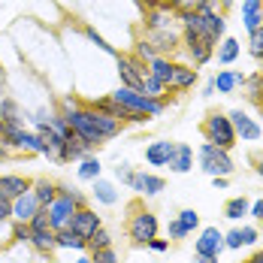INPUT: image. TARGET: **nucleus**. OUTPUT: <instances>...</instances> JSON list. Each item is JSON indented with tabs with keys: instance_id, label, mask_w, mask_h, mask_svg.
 Listing matches in <instances>:
<instances>
[{
	"instance_id": "1",
	"label": "nucleus",
	"mask_w": 263,
	"mask_h": 263,
	"mask_svg": "<svg viewBox=\"0 0 263 263\" xmlns=\"http://www.w3.org/2000/svg\"><path fill=\"white\" fill-rule=\"evenodd\" d=\"M61 118L67 121V127L82 136L91 148H97L100 142L106 139H112V136H118L121 133V121H115V118H109L103 112H94L91 106H76V109H64L61 112Z\"/></svg>"
},
{
	"instance_id": "2",
	"label": "nucleus",
	"mask_w": 263,
	"mask_h": 263,
	"mask_svg": "<svg viewBox=\"0 0 263 263\" xmlns=\"http://www.w3.org/2000/svg\"><path fill=\"white\" fill-rule=\"evenodd\" d=\"M109 97L118 106H124V109H130V112H139V115H145V118L160 115L163 106H166V97L155 100V97H148V94H142V91H133V88H124V85H121L115 94H109Z\"/></svg>"
},
{
	"instance_id": "3",
	"label": "nucleus",
	"mask_w": 263,
	"mask_h": 263,
	"mask_svg": "<svg viewBox=\"0 0 263 263\" xmlns=\"http://www.w3.org/2000/svg\"><path fill=\"white\" fill-rule=\"evenodd\" d=\"M203 133H206V142L224 148V152H230V148L236 145V130H233L230 118L221 115V112H212L209 118L203 121Z\"/></svg>"
},
{
	"instance_id": "4",
	"label": "nucleus",
	"mask_w": 263,
	"mask_h": 263,
	"mask_svg": "<svg viewBox=\"0 0 263 263\" xmlns=\"http://www.w3.org/2000/svg\"><path fill=\"white\" fill-rule=\"evenodd\" d=\"M200 166L212 179L215 176H230L233 173V158H230V152H224V148H218L212 142H203L200 145Z\"/></svg>"
},
{
	"instance_id": "5",
	"label": "nucleus",
	"mask_w": 263,
	"mask_h": 263,
	"mask_svg": "<svg viewBox=\"0 0 263 263\" xmlns=\"http://www.w3.org/2000/svg\"><path fill=\"white\" fill-rule=\"evenodd\" d=\"M76 200L70 197V187H58V197H54V203L49 206V221H52V230L58 233V230H67L70 227V218L76 215Z\"/></svg>"
},
{
	"instance_id": "6",
	"label": "nucleus",
	"mask_w": 263,
	"mask_h": 263,
	"mask_svg": "<svg viewBox=\"0 0 263 263\" xmlns=\"http://www.w3.org/2000/svg\"><path fill=\"white\" fill-rule=\"evenodd\" d=\"M118 76H121L124 88L142 91V79L148 76V64L139 61L136 54H118Z\"/></svg>"
},
{
	"instance_id": "7",
	"label": "nucleus",
	"mask_w": 263,
	"mask_h": 263,
	"mask_svg": "<svg viewBox=\"0 0 263 263\" xmlns=\"http://www.w3.org/2000/svg\"><path fill=\"white\" fill-rule=\"evenodd\" d=\"M127 236H130L133 245H148L152 239H158V218L152 212H136L127 224Z\"/></svg>"
},
{
	"instance_id": "8",
	"label": "nucleus",
	"mask_w": 263,
	"mask_h": 263,
	"mask_svg": "<svg viewBox=\"0 0 263 263\" xmlns=\"http://www.w3.org/2000/svg\"><path fill=\"white\" fill-rule=\"evenodd\" d=\"M100 227H103V224H100V215H97L94 209H88V206L76 209V215L70 218V230H73L76 236H82L85 242L94 236V233H97Z\"/></svg>"
},
{
	"instance_id": "9",
	"label": "nucleus",
	"mask_w": 263,
	"mask_h": 263,
	"mask_svg": "<svg viewBox=\"0 0 263 263\" xmlns=\"http://www.w3.org/2000/svg\"><path fill=\"white\" fill-rule=\"evenodd\" d=\"M194 251H197V257H218L224 251V233L218 227H206L200 233V239H197Z\"/></svg>"
},
{
	"instance_id": "10",
	"label": "nucleus",
	"mask_w": 263,
	"mask_h": 263,
	"mask_svg": "<svg viewBox=\"0 0 263 263\" xmlns=\"http://www.w3.org/2000/svg\"><path fill=\"white\" fill-rule=\"evenodd\" d=\"M230 124H233V130H236V139L242 136V142H254V139H260V124L254 121V118H248L242 109H233L230 115Z\"/></svg>"
},
{
	"instance_id": "11",
	"label": "nucleus",
	"mask_w": 263,
	"mask_h": 263,
	"mask_svg": "<svg viewBox=\"0 0 263 263\" xmlns=\"http://www.w3.org/2000/svg\"><path fill=\"white\" fill-rule=\"evenodd\" d=\"M40 209H43V206L36 203L33 191H27V194H22V197L12 200V218H15L18 224H30V218H33Z\"/></svg>"
},
{
	"instance_id": "12",
	"label": "nucleus",
	"mask_w": 263,
	"mask_h": 263,
	"mask_svg": "<svg viewBox=\"0 0 263 263\" xmlns=\"http://www.w3.org/2000/svg\"><path fill=\"white\" fill-rule=\"evenodd\" d=\"M136 194H145V197H155L163 191V179L160 176H152V173H130V179H127Z\"/></svg>"
},
{
	"instance_id": "13",
	"label": "nucleus",
	"mask_w": 263,
	"mask_h": 263,
	"mask_svg": "<svg viewBox=\"0 0 263 263\" xmlns=\"http://www.w3.org/2000/svg\"><path fill=\"white\" fill-rule=\"evenodd\" d=\"M148 70H152V76L163 85V88H170L173 91V79H176V70H179V64H173L170 58H163L158 54L155 61H148Z\"/></svg>"
},
{
	"instance_id": "14",
	"label": "nucleus",
	"mask_w": 263,
	"mask_h": 263,
	"mask_svg": "<svg viewBox=\"0 0 263 263\" xmlns=\"http://www.w3.org/2000/svg\"><path fill=\"white\" fill-rule=\"evenodd\" d=\"M30 184L25 176H0V197H6L9 203L15 200V197H22V194H27L30 191Z\"/></svg>"
},
{
	"instance_id": "15",
	"label": "nucleus",
	"mask_w": 263,
	"mask_h": 263,
	"mask_svg": "<svg viewBox=\"0 0 263 263\" xmlns=\"http://www.w3.org/2000/svg\"><path fill=\"white\" fill-rule=\"evenodd\" d=\"M184 52L191 54V61H194L197 67H203L212 54H215V49H212L209 43H203L200 36H187V33H184Z\"/></svg>"
},
{
	"instance_id": "16",
	"label": "nucleus",
	"mask_w": 263,
	"mask_h": 263,
	"mask_svg": "<svg viewBox=\"0 0 263 263\" xmlns=\"http://www.w3.org/2000/svg\"><path fill=\"white\" fill-rule=\"evenodd\" d=\"M242 22H245L248 33H254L263 25V0H245L242 3Z\"/></svg>"
},
{
	"instance_id": "17",
	"label": "nucleus",
	"mask_w": 263,
	"mask_h": 263,
	"mask_svg": "<svg viewBox=\"0 0 263 263\" xmlns=\"http://www.w3.org/2000/svg\"><path fill=\"white\" fill-rule=\"evenodd\" d=\"M245 79H248V76H242V73L221 70V73L212 79V85H215V91H221V94H233L236 88H242V85H245Z\"/></svg>"
},
{
	"instance_id": "18",
	"label": "nucleus",
	"mask_w": 263,
	"mask_h": 263,
	"mask_svg": "<svg viewBox=\"0 0 263 263\" xmlns=\"http://www.w3.org/2000/svg\"><path fill=\"white\" fill-rule=\"evenodd\" d=\"M173 152H176V142H152L145 148V160L152 166H166L170 158H173Z\"/></svg>"
},
{
	"instance_id": "19",
	"label": "nucleus",
	"mask_w": 263,
	"mask_h": 263,
	"mask_svg": "<svg viewBox=\"0 0 263 263\" xmlns=\"http://www.w3.org/2000/svg\"><path fill=\"white\" fill-rule=\"evenodd\" d=\"M173 173H187L191 166H194V152H191V145H184V142H176V152H173V158L166 163Z\"/></svg>"
},
{
	"instance_id": "20",
	"label": "nucleus",
	"mask_w": 263,
	"mask_h": 263,
	"mask_svg": "<svg viewBox=\"0 0 263 263\" xmlns=\"http://www.w3.org/2000/svg\"><path fill=\"white\" fill-rule=\"evenodd\" d=\"M148 43H152V49L155 52H176L179 49V36L166 27V30H152L148 33Z\"/></svg>"
},
{
	"instance_id": "21",
	"label": "nucleus",
	"mask_w": 263,
	"mask_h": 263,
	"mask_svg": "<svg viewBox=\"0 0 263 263\" xmlns=\"http://www.w3.org/2000/svg\"><path fill=\"white\" fill-rule=\"evenodd\" d=\"M30 191H33V197H36V203L43 209H49L54 203V197H58V184L49 182V179H36V182L30 184Z\"/></svg>"
},
{
	"instance_id": "22",
	"label": "nucleus",
	"mask_w": 263,
	"mask_h": 263,
	"mask_svg": "<svg viewBox=\"0 0 263 263\" xmlns=\"http://www.w3.org/2000/svg\"><path fill=\"white\" fill-rule=\"evenodd\" d=\"M30 245L40 251V254H49L58 248V239H54V230H30Z\"/></svg>"
},
{
	"instance_id": "23",
	"label": "nucleus",
	"mask_w": 263,
	"mask_h": 263,
	"mask_svg": "<svg viewBox=\"0 0 263 263\" xmlns=\"http://www.w3.org/2000/svg\"><path fill=\"white\" fill-rule=\"evenodd\" d=\"M170 9H163L158 3V9H152V12H145V30L152 33V30H166L170 27V15H166Z\"/></svg>"
},
{
	"instance_id": "24",
	"label": "nucleus",
	"mask_w": 263,
	"mask_h": 263,
	"mask_svg": "<svg viewBox=\"0 0 263 263\" xmlns=\"http://www.w3.org/2000/svg\"><path fill=\"white\" fill-rule=\"evenodd\" d=\"M236 58H239V40L224 36V40L218 43V64H233Z\"/></svg>"
},
{
	"instance_id": "25",
	"label": "nucleus",
	"mask_w": 263,
	"mask_h": 263,
	"mask_svg": "<svg viewBox=\"0 0 263 263\" xmlns=\"http://www.w3.org/2000/svg\"><path fill=\"white\" fill-rule=\"evenodd\" d=\"M54 239H58V248H73V251H85V248H88V242L82 236H76L70 227H67V230H58Z\"/></svg>"
},
{
	"instance_id": "26",
	"label": "nucleus",
	"mask_w": 263,
	"mask_h": 263,
	"mask_svg": "<svg viewBox=\"0 0 263 263\" xmlns=\"http://www.w3.org/2000/svg\"><path fill=\"white\" fill-rule=\"evenodd\" d=\"M194 82H197V70H194V67H184V64H179L176 79H173V91H187V88H194Z\"/></svg>"
},
{
	"instance_id": "27",
	"label": "nucleus",
	"mask_w": 263,
	"mask_h": 263,
	"mask_svg": "<svg viewBox=\"0 0 263 263\" xmlns=\"http://www.w3.org/2000/svg\"><path fill=\"white\" fill-rule=\"evenodd\" d=\"M251 209V203L245 200V197H233V200H227V206H224V215L230 218V221H239L242 215H248Z\"/></svg>"
},
{
	"instance_id": "28",
	"label": "nucleus",
	"mask_w": 263,
	"mask_h": 263,
	"mask_svg": "<svg viewBox=\"0 0 263 263\" xmlns=\"http://www.w3.org/2000/svg\"><path fill=\"white\" fill-rule=\"evenodd\" d=\"M94 197H97L100 203H106V206H112V203L118 200L115 187H112L109 182H103V179H94Z\"/></svg>"
},
{
	"instance_id": "29",
	"label": "nucleus",
	"mask_w": 263,
	"mask_h": 263,
	"mask_svg": "<svg viewBox=\"0 0 263 263\" xmlns=\"http://www.w3.org/2000/svg\"><path fill=\"white\" fill-rule=\"evenodd\" d=\"M100 160L97 158H85L79 166V179H88V182H94V179H100Z\"/></svg>"
},
{
	"instance_id": "30",
	"label": "nucleus",
	"mask_w": 263,
	"mask_h": 263,
	"mask_svg": "<svg viewBox=\"0 0 263 263\" xmlns=\"http://www.w3.org/2000/svg\"><path fill=\"white\" fill-rule=\"evenodd\" d=\"M142 94H148V97H155V100L166 97V88H163V85L155 79V76H152V70H148V76L142 79Z\"/></svg>"
},
{
	"instance_id": "31",
	"label": "nucleus",
	"mask_w": 263,
	"mask_h": 263,
	"mask_svg": "<svg viewBox=\"0 0 263 263\" xmlns=\"http://www.w3.org/2000/svg\"><path fill=\"white\" fill-rule=\"evenodd\" d=\"M245 85H248V97L260 106L263 103V73H257V76H248V79H245Z\"/></svg>"
},
{
	"instance_id": "32",
	"label": "nucleus",
	"mask_w": 263,
	"mask_h": 263,
	"mask_svg": "<svg viewBox=\"0 0 263 263\" xmlns=\"http://www.w3.org/2000/svg\"><path fill=\"white\" fill-rule=\"evenodd\" d=\"M88 248H91V251H100V248H112V236H109L103 227H100V230H97L94 236L88 239Z\"/></svg>"
},
{
	"instance_id": "33",
	"label": "nucleus",
	"mask_w": 263,
	"mask_h": 263,
	"mask_svg": "<svg viewBox=\"0 0 263 263\" xmlns=\"http://www.w3.org/2000/svg\"><path fill=\"white\" fill-rule=\"evenodd\" d=\"M248 36H251V40H248V52L254 54L257 61H263V30L257 27V30H254V33H248Z\"/></svg>"
},
{
	"instance_id": "34",
	"label": "nucleus",
	"mask_w": 263,
	"mask_h": 263,
	"mask_svg": "<svg viewBox=\"0 0 263 263\" xmlns=\"http://www.w3.org/2000/svg\"><path fill=\"white\" fill-rule=\"evenodd\" d=\"M30 230H52V221H49V212L40 209L33 218H30V224H27Z\"/></svg>"
},
{
	"instance_id": "35",
	"label": "nucleus",
	"mask_w": 263,
	"mask_h": 263,
	"mask_svg": "<svg viewBox=\"0 0 263 263\" xmlns=\"http://www.w3.org/2000/svg\"><path fill=\"white\" fill-rule=\"evenodd\" d=\"M176 221H179V224H182L184 230L191 233V230H194V227L200 224V215H197L194 209H184V212H179V218H176Z\"/></svg>"
},
{
	"instance_id": "36",
	"label": "nucleus",
	"mask_w": 263,
	"mask_h": 263,
	"mask_svg": "<svg viewBox=\"0 0 263 263\" xmlns=\"http://www.w3.org/2000/svg\"><path fill=\"white\" fill-rule=\"evenodd\" d=\"M85 36H88V40H91V43H94V46H97V49H103V52L115 54V46H109V43H106L103 36H100V33H97V30H94V27H85Z\"/></svg>"
},
{
	"instance_id": "37",
	"label": "nucleus",
	"mask_w": 263,
	"mask_h": 263,
	"mask_svg": "<svg viewBox=\"0 0 263 263\" xmlns=\"http://www.w3.org/2000/svg\"><path fill=\"white\" fill-rule=\"evenodd\" d=\"M136 58L148 64V61H155V58H158V52L152 49V43H148V40H139V43H136Z\"/></svg>"
},
{
	"instance_id": "38",
	"label": "nucleus",
	"mask_w": 263,
	"mask_h": 263,
	"mask_svg": "<svg viewBox=\"0 0 263 263\" xmlns=\"http://www.w3.org/2000/svg\"><path fill=\"white\" fill-rule=\"evenodd\" d=\"M91 263H118L115 248H100V251H91Z\"/></svg>"
},
{
	"instance_id": "39",
	"label": "nucleus",
	"mask_w": 263,
	"mask_h": 263,
	"mask_svg": "<svg viewBox=\"0 0 263 263\" xmlns=\"http://www.w3.org/2000/svg\"><path fill=\"white\" fill-rule=\"evenodd\" d=\"M12 239H15V242H30V227L15 221V227H12Z\"/></svg>"
},
{
	"instance_id": "40",
	"label": "nucleus",
	"mask_w": 263,
	"mask_h": 263,
	"mask_svg": "<svg viewBox=\"0 0 263 263\" xmlns=\"http://www.w3.org/2000/svg\"><path fill=\"white\" fill-rule=\"evenodd\" d=\"M239 239H242V245H254L257 242V230L254 227H242L239 230Z\"/></svg>"
},
{
	"instance_id": "41",
	"label": "nucleus",
	"mask_w": 263,
	"mask_h": 263,
	"mask_svg": "<svg viewBox=\"0 0 263 263\" xmlns=\"http://www.w3.org/2000/svg\"><path fill=\"white\" fill-rule=\"evenodd\" d=\"M9 218H12V203H9L6 197H0V224L9 221Z\"/></svg>"
},
{
	"instance_id": "42",
	"label": "nucleus",
	"mask_w": 263,
	"mask_h": 263,
	"mask_svg": "<svg viewBox=\"0 0 263 263\" xmlns=\"http://www.w3.org/2000/svg\"><path fill=\"white\" fill-rule=\"evenodd\" d=\"M0 118H18V115H15V103H12V100H3V103H0Z\"/></svg>"
},
{
	"instance_id": "43",
	"label": "nucleus",
	"mask_w": 263,
	"mask_h": 263,
	"mask_svg": "<svg viewBox=\"0 0 263 263\" xmlns=\"http://www.w3.org/2000/svg\"><path fill=\"white\" fill-rule=\"evenodd\" d=\"M170 236H173V239H184V236H187V230H184L179 221H170Z\"/></svg>"
},
{
	"instance_id": "44",
	"label": "nucleus",
	"mask_w": 263,
	"mask_h": 263,
	"mask_svg": "<svg viewBox=\"0 0 263 263\" xmlns=\"http://www.w3.org/2000/svg\"><path fill=\"white\" fill-rule=\"evenodd\" d=\"M148 248H152V251H160V254H163V251L170 248V242H166V239H152V242H148Z\"/></svg>"
},
{
	"instance_id": "45",
	"label": "nucleus",
	"mask_w": 263,
	"mask_h": 263,
	"mask_svg": "<svg viewBox=\"0 0 263 263\" xmlns=\"http://www.w3.org/2000/svg\"><path fill=\"white\" fill-rule=\"evenodd\" d=\"M248 212H251V215H254V218H257V221L263 224V200H257V203H251V209H248Z\"/></svg>"
},
{
	"instance_id": "46",
	"label": "nucleus",
	"mask_w": 263,
	"mask_h": 263,
	"mask_svg": "<svg viewBox=\"0 0 263 263\" xmlns=\"http://www.w3.org/2000/svg\"><path fill=\"white\" fill-rule=\"evenodd\" d=\"M70 197H73V200H76V206H85V194H82V191H73V187H70Z\"/></svg>"
},
{
	"instance_id": "47",
	"label": "nucleus",
	"mask_w": 263,
	"mask_h": 263,
	"mask_svg": "<svg viewBox=\"0 0 263 263\" xmlns=\"http://www.w3.org/2000/svg\"><path fill=\"white\" fill-rule=\"evenodd\" d=\"M212 182H215V187H218V191H224V187H227V176H215Z\"/></svg>"
},
{
	"instance_id": "48",
	"label": "nucleus",
	"mask_w": 263,
	"mask_h": 263,
	"mask_svg": "<svg viewBox=\"0 0 263 263\" xmlns=\"http://www.w3.org/2000/svg\"><path fill=\"white\" fill-rule=\"evenodd\" d=\"M248 263H263V248L257 251V254H251V257H248Z\"/></svg>"
},
{
	"instance_id": "49",
	"label": "nucleus",
	"mask_w": 263,
	"mask_h": 263,
	"mask_svg": "<svg viewBox=\"0 0 263 263\" xmlns=\"http://www.w3.org/2000/svg\"><path fill=\"white\" fill-rule=\"evenodd\" d=\"M194 263H218V257H197Z\"/></svg>"
},
{
	"instance_id": "50",
	"label": "nucleus",
	"mask_w": 263,
	"mask_h": 263,
	"mask_svg": "<svg viewBox=\"0 0 263 263\" xmlns=\"http://www.w3.org/2000/svg\"><path fill=\"white\" fill-rule=\"evenodd\" d=\"M0 158H6V142H3V136H0Z\"/></svg>"
},
{
	"instance_id": "51",
	"label": "nucleus",
	"mask_w": 263,
	"mask_h": 263,
	"mask_svg": "<svg viewBox=\"0 0 263 263\" xmlns=\"http://www.w3.org/2000/svg\"><path fill=\"white\" fill-rule=\"evenodd\" d=\"M257 176H263V158H257Z\"/></svg>"
},
{
	"instance_id": "52",
	"label": "nucleus",
	"mask_w": 263,
	"mask_h": 263,
	"mask_svg": "<svg viewBox=\"0 0 263 263\" xmlns=\"http://www.w3.org/2000/svg\"><path fill=\"white\" fill-rule=\"evenodd\" d=\"M230 3H233V0H221V6H224V9H227V6H230Z\"/></svg>"
},
{
	"instance_id": "53",
	"label": "nucleus",
	"mask_w": 263,
	"mask_h": 263,
	"mask_svg": "<svg viewBox=\"0 0 263 263\" xmlns=\"http://www.w3.org/2000/svg\"><path fill=\"white\" fill-rule=\"evenodd\" d=\"M76 263H91V257H79V260H76Z\"/></svg>"
},
{
	"instance_id": "54",
	"label": "nucleus",
	"mask_w": 263,
	"mask_h": 263,
	"mask_svg": "<svg viewBox=\"0 0 263 263\" xmlns=\"http://www.w3.org/2000/svg\"><path fill=\"white\" fill-rule=\"evenodd\" d=\"M260 112H263V103H260Z\"/></svg>"
},
{
	"instance_id": "55",
	"label": "nucleus",
	"mask_w": 263,
	"mask_h": 263,
	"mask_svg": "<svg viewBox=\"0 0 263 263\" xmlns=\"http://www.w3.org/2000/svg\"><path fill=\"white\" fill-rule=\"evenodd\" d=\"M0 121H3V118H0Z\"/></svg>"
}]
</instances>
